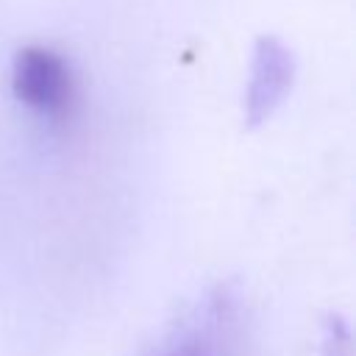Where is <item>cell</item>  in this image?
Here are the masks:
<instances>
[{
    "label": "cell",
    "instance_id": "7a4b0ae2",
    "mask_svg": "<svg viewBox=\"0 0 356 356\" xmlns=\"http://www.w3.org/2000/svg\"><path fill=\"white\" fill-rule=\"evenodd\" d=\"M14 95L47 122H64L75 103L67 61L47 47H22L14 58Z\"/></svg>",
    "mask_w": 356,
    "mask_h": 356
},
{
    "label": "cell",
    "instance_id": "3957f363",
    "mask_svg": "<svg viewBox=\"0 0 356 356\" xmlns=\"http://www.w3.org/2000/svg\"><path fill=\"white\" fill-rule=\"evenodd\" d=\"M292 75H295L292 53L275 36H261L253 50L250 81L245 92L248 125H259L273 117V111L281 106L284 95L292 86Z\"/></svg>",
    "mask_w": 356,
    "mask_h": 356
},
{
    "label": "cell",
    "instance_id": "6da1fadb",
    "mask_svg": "<svg viewBox=\"0 0 356 356\" xmlns=\"http://www.w3.org/2000/svg\"><path fill=\"white\" fill-rule=\"evenodd\" d=\"M245 353V309L231 286H214L170 331L147 356H242Z\"/></svg>",
    "mask_w": 356,
    "mask_h": 356
}]
</instances>
